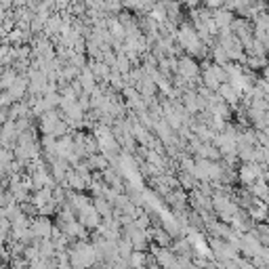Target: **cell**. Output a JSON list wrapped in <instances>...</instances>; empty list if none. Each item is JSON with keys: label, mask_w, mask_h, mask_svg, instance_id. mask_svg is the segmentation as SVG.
Here are the masks:
<instances>
[{"label": "cell", "mask_w": 269, "mask_h": 269, "mask_svg": "<svg viewBox=\"0 0 269 269\" xmlns=\"http://www.w3.org/2000/svg\"><path fill=\"white\" fill-rule=\"evenodd\" d=\"M67 261H69V267L72 269H91L97 265L101 259L91 242L82 240V242H76L72 248H67Z\"/></svg>", "instance_id": "1"}, {"label": "cell", "mask_w": 269, "mask_h": 269, "mask_svg": "<svg viewBox=\"0 0 269 269\" xmlns=\"http://www.w3.org/2000/svg\"><path fill=\"white\" fill-rule=\"evenodd\" d=\"M53 223H50L49 217H36V219H30V232L34 234V240H49L50 234H53Z\"/></svg>", "instance_id": "2"}, {"label": "cell", "mask_w": 269, "mask_h": 269, "mask_svg": "<svg viewBox=\"0 0 269 269\" xmlns=\"http://www.w3.org/2000/svg\"><path fill=\"white\" fill-rule=\"evenodd\" d=\"M76 217H78L76 221H78L82 227H86V229H97L99 223H101V217L97 215V210L93 208V202L88 204V206H84L82 210H78Z\"/></svg>", "instance_id": "3"}, {"label": "cell", "mask_w": 269, "mask_h": 269, "mask_svg": "<svg viewBox=\"0 0 269 269\" xmlns=\"http://www.w3.org/2000/svg\"><path fill=\"white\" fill-rule=\"evenodd\" d=\"M177 74L181 76L183 80H194L198 78V74H200V67H198V63L194 59H189V57H181V59H177Z\"/></svg>", "instance_id": "4"}, {"label": "cell", "mask_w": 269, "mask_h": 269, "mask_svg": "<svg viewBox=\"0 0 269 269\" xmlns=\"http://www.w3.org/2000/svg\"><path fill=\"white\" fill-rule=\"evenodd\" d=\"M147 257L150 254L147 252H139V251H133L131 254H129V267L131 269H137V267H147Z\"/></svg>", "instance_id": "5"}, {"label": "cell", "mask_w": 269, "mask_h": 269, "mask_svg": "<svg viewBox=\"0 0 269 269\" xmlns=\"http://www.w3.org/2000/svg\"><path fill=\"white\" fill-rule=\"evenodd\" d=\"M0 269H2V267H0Z\"/></svg>", "instance_id": "6"}]
</instances>
